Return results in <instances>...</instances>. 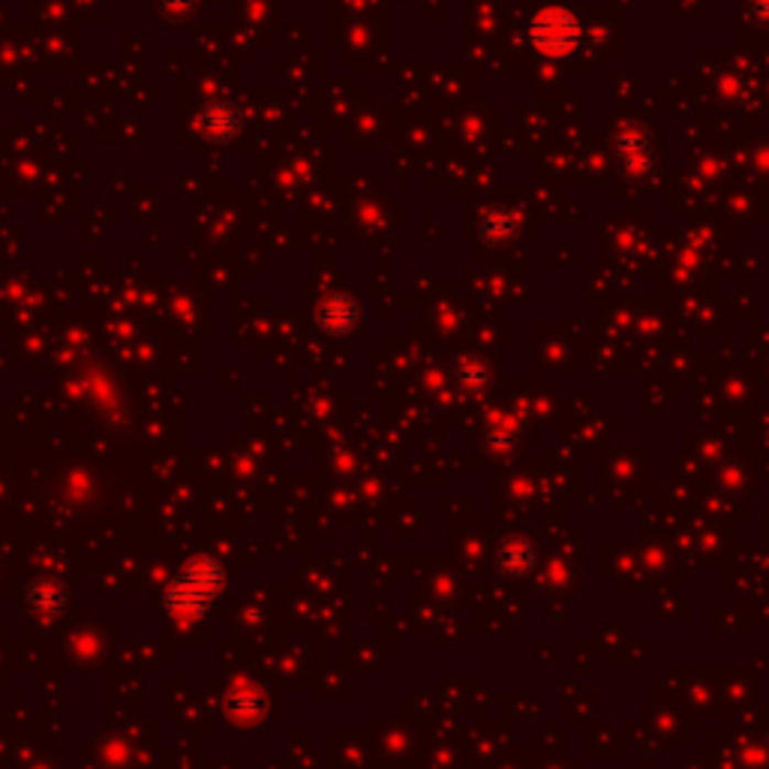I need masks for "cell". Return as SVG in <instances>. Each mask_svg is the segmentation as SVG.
<instances>
[{
  "label": "cell",
  "mask_w": 769,
  "mask_h": 769,
  "mask_svg": "<svg viewBox=\"0 0 769 769\" xmlns=\"http://www.w3.org/2000/svg\"><path fill=\"white\" fill-rule=\"evenodd\" d=\"M223 572L217 562L198 560L177 574V581L169 586V610L175 616H202L220 593Z\"/></svg>",
  "instance_id": "1"
}]
</instances>
